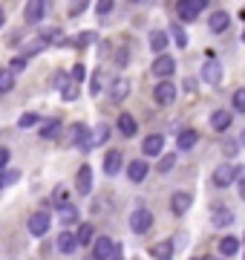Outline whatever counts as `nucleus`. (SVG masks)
Here are the masks:
<instances>
[{
    "instance_id": "nucleus-1",
    "label": "nucleus",
    "mask_w": 245,
    "mask_h": 260,
    "mask_svg": "<svg viewBox=\"0 0 245 260\" xmlns=\"http://www.w3.org/2000/svg\"><path fill=\"white\" fill-rule=\"evenodd\" d=\"M69 145H75L78 150H93V145H90V127H87L84 121L69 124Z\"/></svg>"
},
{
    "instance_id": "nucleus-2",
    "label": "nucleus",
    "mask_w": 245,
    "mask_h": 260,
    "mask_svg": "<svg viewBox=\"0 0 245 260\" xmlns=\"http://www.w3.org/2000/svg\"><path fill=\"white\" fill-rule=\"evenodd\" d=\"M173 70H176V64H173L170 55H156V61H153V75H156L159 81H170Z\"/></svg>"
},
{
    "instance_id": "nucleus-3",
    "label": "nucleus",
    "mask_w": 245,
    "mask_h": 260,
    "mask_svg": "<svg viewBox=\"0 0 245 260\" xmlns=\"http://www.w3.org/2000/svg\"><path fill=\"white\" fill-rule=\"evenodd\" d=\"M150 225H153V214L147 211V208H139V211H133V217H130V229H133L136 234L150 232Z\"/></svg>"
},
{
    "instance_id": "nucleus-4",
    "label": "nucleus",
    "mask_w": 245,
    "mask_h": 260,
    "mask_svg": "<svg viewBox=\"0 0 245 260\" xmlns=\"http://www.w3.org/2000/svg\"><path fill=\"white\" fill-rule=\"evenodd\" d=\"M208 6V0H179V18L182 20H196L199 12Z\"/></svg>"
},
{
    "instance_id": "nucleus-5",
    "label": "nucleus",
    "mask_w": 245,
    "mask_h": 260,
    "mask_svg": "<svg viewBox=\"0 0 245 260\" xmlns=\"http://www.w3.org/2000/svg\"><path fill=\"white\" fill-rule=\"evenodd\" d=\"M153 99H156V104L168 107V104H173V99H176V87H173L170 81H159L156 90H153Z\"/></svg>"
},
{
    "instance_id": "nucleus-6",
    "label": "nucleus",
    "mask_w": 245,
    "mask_h": 260,
    "mask_svg": "<svg viewBox=\"0 0 245 260\" xmlns=\"http://www.w3.org/2000/svg\"><path fill=\"white\" fill-rule=\"evenodd\" d=\"M49 225H52V217L44 214V211H38V214L29 217V232L35 234V237H44V234L49 232Z\"/></svg>"
},
{
    "instance_id": "nucleus-7",
    "label": "nucleus",
    "mask_w": 245,
    "mask_h": 260,
    "mask_svg": "<svg viewBox=\"0 0 245 260\" xmlns=\"http://www.w3.org/2000/svg\"><path fill=\"white\" fill-rule=\"evenodd\" d=\"M236 182V168L234 165H219L217 171H214V185L217 188H228Z\"/></svg>"
},
{
    "instance_id": "nucleus-8",
    "label": "nucleus",
    "mask_w": 245,
    "mask_h": 260,
    "mask_svg": "<svg viewBox=\"0 0 245 260\" xmlns=\"http://www.w3.org/2000/svg\"><path fill=\"white\" fill-rule=\"evenodd\" d=\"M190 205H193V197H190L188 191H176V194L170 197V211L176 214V217H182Z\"/></svg>"
},
{
    "instance_id": "nucleus-9",
    "label": "nucleus",
    "mask_w": 245,
    "mask_h": 260,
    "mask_svg": "<svg viewBox=\"0 0 245 260\" xmlns=\"http://www.w3.org/2000/svg\"><path fill=\"white\" fill-rule=\"evenodd\" d=\"M75 188H78V194H90V191H93V168H90V165H81V168H78Z\"/></svg>"
},
{
    "instance_id": "nucleus-10",
    "label": "nucleus",
    "mask_w": 245,
    "mask_h": 260,
    "mask_svg": "<svg viewBox=\"0 0 245 260\" xmlns=\"http://www.w3.org/2000/svg\"><path fill=\"white\" fill-rule=\"evenodd\" d=\"M121 165H124L121 150H107V156H104V174H107V177H115V174L121 171Z\"/></svg>"
},
{
    "instance_id": "nucleus-11",
    "label": "nucleus",
    "mask_w": 245,
    "mask_h": 260,
    "mask_svg": "<svg viewBox=\"0 0 245 260\" xmlns=\"http://www.w3.org/2000/svg\"><path fill=\"white\" fill-rule=\"evenodd\" d=\"M44 12H47V0H29L23 18H26V23H40Z\"/></svg>"
},
{
    "instance_id": "nucleus-12",
    "label": "nucleus",
    "mask_w": 245,
    "mask_h": 260,
    "mask_svg": "<svg viewBox=\"0 0 245 260\" xmlns=\"http://www.w3.org/2000/svg\"><path fill=\"white\" fill-rule=\"evenodd\" d=\"M202 78H205L208 84H214V87L222 81V67L217 64V58H208L205 61V67H202Z\"/></svg>"
},
{
    "instance_id": "nucleus-13",
    "label": "nucleus",
    "mask_w": 245,
    "mask_h": 260,
    "mask_svg": "<svg viewBox=\"0 0 245 260\" xmlns=\"http://www.w3.org/2000/svg\"><path fill=\"white\" fill-rule=\"evenodd\" d=\"M161 148H165V136H161V133H150L142 145L144 156H161Z\"/></svg>"
},
{
    "instance_id": "nucleus-14",
    "label": "nucleus",
    "mask_w": 245,
    "mask_h": 260,
    "mask_svg": "<svg viewBox=\"0 0 245 260\" xmlns=\"http://www.w3.org/2000/svg\"><path fill=\"white\" fill-rule=\"evenodd\" d=\"M113 251H115V246H113V240H110V237H95L93 254L98 260H110V257H113Z\"/></svg>"
},
{
    "instance_id": "nucleus-15",
    "label": "nucleus",
    "mask_w": 245,
    "mask_h": 260,
    "mask_svg": "<svg viewBox=\"0 0 245 260\" xmlns=\"http://www.w3.org/2000/svg\"><path fill=\"white\" fill-rule=\"evenodd\" d=\"M228 26H231V15H228V12H214V15L208 18V29L217 32V35H222Z\"/></svg>"
},
{
    "instance_id": "nucleus-16",
    "label": "nucleus",
    "mask_w": 245,
    "mask_h": 260,
    "mask_svg": "<svg viewBox=\"0 0 245 260\" xmlns=\"http://www.w3.org/2000/svg\"><path fill=\"white\" fill-rule=\"evenodd\" d=\"M147 171H150V165H147L144 159H136V162H130V168H127V177H130L133 182H144Z\"/></svg>"
},
{
    "instance_id": "nucleus-17",
    "label": "nucleus",
    "mask_w": 245,
    "mask_h": 260,
    "mask_svg": "<svg viewBox=\"0 0 245 260\" xmlns=\"http://www.w3.org/2000/svg\"><path fill=\"white\" fill-rule=\"evenodd\" d=\"M75 249H78L75 232H61V237H58V251L61 254H72Z\"/></svg>"
},
{
    "instance_id": "nucleus-18",
    "label": "nucleus",
    "mask_w": 245,
    "mask_h": 260,
    "mask_svg": "<svg viewBox=\"0 0 245 260\" xmlns=\"http://www.w3.org/2000/svg\"><path fill=\"white\" fill-rule=\"evenodd\" d=\"M110 95H113L115 102H124V99H127V95H130V81H127V78H115L113 81V87H110Z\"/></svg>"
},
{
    "instance_id": "nucleus-19",
    "label": "nucleus",
    "mask_w": 245,
    "mask_h": 260,
    "mask_svg": "<svg viewBox=\"0 0 245 260\" xmlns=\"http://www.w3.org/2000/svg\"><path fill=\"white\" fill-rule=\"evenodd\" d=\"M118 130H121V136L130 139V136H136V130H139V121L133 119L130 113H121V116H118Z\"/></svg>"
},
{
    "instance_id": "nucleus-20",
    "label": "nucleus",
    "mask_w": 245,
    "mask_h": 260,
    "mask_svg": "<svg viewBox=\"0 0 245 260\" xmlns=\"http://www.w3.org/2000/svg\"><path fill=\"white\" fill-rule=\"evenodd\" d=\"M47 47H49V44H47V41H44V38L38 35V38H32V41H26L20 52H23V58H32V55H38V52H44Z\"/></svg>"
},
{
    "instance_id": "nucleus-21",
    "label": "nucleus",
    "mask_w": 245,
    "mask_h": 260,
    "mask_svg": "<svg viewBox=\"0 0 245 260\" xmlns=\"http://www.w3.org/2000/svg\"><path fill=\"white\" fill-rule=\"evenodd\" d=\"M211 127L217 130V133L228 130V127H231V113H228V110H214V116H211Z\"/></svg>"
},
{
    "instance_id": "nucleus-22",
    "label": "nucleus",
    "mask_w": 245,
    "mask_h": 260,
    "mask_svg": "<svg viewBox=\"0 0 245 260\" xmlns=\"http://www.w3.org/2000/svg\"><path fill=\"white\" fill-rule=\"evenodd\" d=\"M150 49L156 55H165V49H168V32L165 29H156L150 35Z\"/></svg>"
},
{
    "instance_id": "nucleus-23",
    "label": "nucleus",
    "mask_w": 245,
    "mask_h": 260,
    "mask_svg": "<svg viewBox=\"0 0 245 260\" xmlns=\"http://www.w3.org/2000/svg\"><path fill=\"white\" fill-rule=\"evenodd\" d=\"M110 139V127H107V124H95L93 130H90V145H93V148H98V145H104V142Z\"/></svg>"
},
{
    "instance_id": "nucleus-24",
    "label": "nucleus",
    "mask_w": 245,
    "mask_h": 260,
    "mask_svg": "<svg viewBox=\"0 0 245 260\" xmlns=\"http://www.w3.org/2000/svg\"><path fill=\"white\" fill-rule=\"evenodd\" d=\"M219 251H222V257H234L236 251H239V237H222L219 240Z\"/></svg>"
},
{
    "instance_id": "nucleus-25",
    "label": "nucleus",
    "mask_w": 245,
    "mask_h": 260,
    "mask_svg": "<svg viewBox=\"0 0 245 260\" xmlns=\"http://www.w3.org/2000/svg\"><path fill=\"white\" fill-rule=\"evenodd\" d=\"M153 257L156 260H170L173 257V240H161V243H156V246H153Z\"/></svg>"
},
{
    "instance_id": "nucleus-26",
    "label": "nucleus",
    "mask_w": 245,
    "mask_h": 260,
    "mask_svg": "<svg viewBox=\"0 0 245 260\" xmlns=\"http://www.w3.org/2000/svg\"><path fill=\"white\" fill-rule=\"evenodd\" d=\"M211 223L217 225V229L231 225V223H234V214H231V208H217V211H214V217H211Z\"/></svg>"
},
{
    "instance_id": "nucleus-27",
    "label": "nucleus",
    "mask_w": 245,
    "mask_h": 260,
    "mask_svg": "<svg viewBox=\"0 0 245 260\" xmlns=\"http://www.w3.org/2000/svg\"><path fill=\"white\" fill-rule=\"evenodd\" d=\"M61 136V121L58 119H49L44 127H40V139H58Z\"/></svg>"
},
{
    "instance_id": "nucleus-28",
    "label": "nucleus",
    "mask_w": 245,
    "mask_h": 260,
    "mask_svg": "<svg viewBox=\"0 0 245 260\" xmlns=\"http://www.w3.org/2000/svg\"><path fill=\"white\" fill-rule=\"evenodd\" d=\"M18 179H20V171H15V168H3V171H0V191L9 188V185H15Z\"/></svg>"
},
{
    "instance_id": "nucleus-29",
    "label": "nucleus",
    "mask_w": 245,
    "mask_h": 260,
    "mask_svg": "<svg viewBox=\"0 0 245 260\" xmlns=\"http://www.w3.org/2000/svg\"><path fill=\"white\" fill-rule=\"evenodd\" d=\"M196 142H199L196 130H182V133H179V150H190Z\"/></svg>"
},
{
    "instance_id": "nucleus-30",
    "label": "nucleus",
    "mask_w": 245,
    "mask_h": 260,
    "mask_svg": "<svg viewBox=\"0 0 245 260\" xmlns=\"http://www.w3.org/2000/svg\"><path fill=\"white\" fill-rule=\"evenodd\" d=\"M75 240H78V246H90V243H93V225H90V223L78 225V232H75Z\"/></svg>"
},
{
    "instance_id": "nucleus-31",
    "label": "nucleus",
    "mask_w": 245,
    "mask_h": 260,
    "mask_svg": "<svg viewBox=\"0 0 245 260\" xmlns=\"http://www.w3.org/2000/svg\"><path fill=\"white\" fill-rule=\"evenodd\" d=\"M61 95H64L66 102H75V99H78V84L72 81V78L64 81V84H61Z\"/></svg>"
},
{
    "instance_id": "nucleus-32",
    "label": "nucleus",
    "mask_w": 245,
    "mask_h": 260,
    "mask_svg": "<svg viewBox=\"0 0 245 260\" xmlns=\"http://www.w3.org/2000/svg\"><path fill=\"white\" fill-rule=\"evenodd\" d=\"M61 223H64V225L78 223V208H75V205H64V208H61Z\"/></svg>"
},
{
    "instance_id": "nucleus-33",
    "label": "nucleus",
    "mask_w": 245,
    "mask_h": 260,
    "mask_svg": "<svg viewBox=\"0 0 245 260\" xmlns=\"http://www.w3.org/2000/svg\"><path fill=\"white\" fill-rule=\"evenodd\" d=\"M173 165H176V153H165V156L159 159L156 171H159V174H170V171H173Z\"/></svg>"
},
{
    "instance_id": "nucleus-34",
    "label": "nucleus",
    "mask_w": 245,
    "mask_h": 260,
    "mask_svg": "<svg viewBox=\"0 0 245 260\" xmlns=\"http://www.w3.org/2000/svg\"><path fill=\"white\" fill-rule=\"evenodd\" d=\"M52 203H55L58 208H64V205H69V191H66L64 185H58L55 191H52Z\"/></svg>"
},
{
    "instance_id": "nucleus-35",
    "label": "nucleus",
    "mask_w": 245,
    "mask_h": 260,
    "mask_svg": "<svg viewBox=\"0 0 245 260\" xmlns=\"http://www.w3.org/2000/svg\"><path fill=\"white\" fill-rule=\"evenodd\" d=\"M12 87H15V73L12 70H3L0 73V93H9Z\"/></svg>"
},
{
    "instance_id": "nucleus-36",
    "label": "nucleus",
    "mask_w": 245,
    "mask_h": 260,
    "mask_svg": "<svg viewBox=\"0 0 245 260\" xmlns=\"http://www.w3.org/2000/svg\"><path fill=\"white\" fill-rule=\"evenodd\" d=\"M38 113H23V116H20L18 119V127H23V130H29V127H35V124H38Z\"/></svg>"
},
{
    "instance_id": "nucleus-37",
    "label": "nucleus",
    "mask_w": 245,
    "mask_h": 260,
    "mask_svg": "<svg viewBox=\"0 0 245 260\" xmlns=\"http://www.w3.org/2000/svg\"><path fill=\"white\" fill-rule=\"evenodd\" d=\"M170 32H173V41H176L182 49L188 47V35H185V29H182V26H176V23H173V26H170Z\"/></svg>"
},
{
    "instance_id": "nucleus-38",
    "label": "nucleus",
    "mask_w": 245,
    "mask_h": 260,
    "mask_svg": "<svg viewBox=\"0 0 245 260\" xmlns=\"http://www.w3.org/2000/svg\"><path fill=\"white\" fill-rule=\"evenodd\" d=\"M87 3H90V0H72V3H69V18H78V15H84Z\"/></svg>"
},
{
    "instance_id": "nucleus-39",
    "label": "nucleus",
    "mask_w": 245,
    "mask_h": 260,
    "mask_svg": "<svg viewBox=\"0 0 245 260\" xmlns=\"http://www.w3.org/2000/svg\"><path fill=\"white\" fill-rule=\"evenodd\" d=\"M231 102H234V110L236 113H245V87H242V90H236Z\"/></svg>"
},
{
    "instance_id": "nucleus-40",
    "label": "nucleus",
    "mask_w": 245,
    "mask_h": 260,
    "mask_svg": "<svg viewBox=\"0 0 245 260\" xmlns=\"http://www.w3.org/2000/svg\"><path fill=\"white\" fill-rule=\"evenodd\" d=\"M69 78H72L75 84H81V81H84V78H87V70H84V64H75V67H72V75H69Z\"/></svg>"
},
{
    "instance_id": "nucleus-41",
    "label": "nucleus",
    "mask_w": 245,
    "mask_h": 260,
    "mask_svg": "<svg viewBox=\"0 0 245 260\" xmlns=\"http://www.w3.org/2000/svg\"><path fill=\"white\" fill-rule=\"evenodd\" d=\"M9 70H12V73H23V70H26V58H23V55H18V58H12V64H9Z\"/></svg>"
},
{
    "instance_id": "nucleus-42",
    "label": "nucleus",
    "mask_w": 245,
    "mask_h": 260,
    "mask_svg": "<svg viewBox=\"0 0 245 260\" xmlns=\"http://www.w3.org/2000/svg\"><path fill=\"white\" fill-rule=\"evenodd\" d=\"M113 3H115V0H98V3H95V9H98V15H107V12L113 9Z\"/></svg>"
},
{
    "instance_id": "nucleus-43",
    "label": "nucleus",
    "mask_w": 245,
    "mask_h": 260,
    "mask_svg": "<svg viewBox=\"0 0 245 260\" xmlns=\"http://www.w3.org/2000/svg\"><path fill=\"white\" fill-rule=\"evenodd\" d=\"M98 90H101V73H93V81H90V93L98 95Z\"/></svg>"
},
{
    "instance_id": "nucleus-44",
    "label": "nucleus",
    "mask_w": 245,
    "mask_h": 260,
    "mask_svg": "<svg viewBox=\"0 0 245 260\" xmlns=\"http://www.w3.org/2000/svg\"><path fill=\"white\" fill-rule=\"evenodd\" d=\"M6 165H9V150H6V148H0V171H3Z\"/></svg>"
},
{
    "instance_id": "nucleus-45",
    "label": "nucleus",
    "mask_w": 245,
    "mask_h": 260,
    "mask_svg": "<svg viewBox=\"0 0 245 260\" xmlns=\"http://www.w3.org/2000/svg\"><path fill=\"white\" fill-rule=\"evenodd\" d=\"M236 182H239V188L245 185V165H239V168H236Z\"/></svg>"
},
{
    "instance_id": "nucleus-46",
    "label": "nucleus",
    "mask_w": 245,
    "mask_h": 260,
    "mask_svg": "<svg viewBox=\"0 0 245 260\" xmlns=\"http://www.w3.org/2000/svg\"><path fill=\"white\" fill-rule=\"evenodd\" d=\"M225 153H228V156H234V153H236V145H234V142H228V145H225Z\"/></svg>"
},
{
    "instance_id": "nucleus-47",
    "label": "nucleus",
    "mask_w": 245,
    "mask_h": 260,
    "mask_svg": "<svg viewBox=\"0 0 245 260\" xmlns=\"http://www.w3.org/2000/svg\"><path fill=\"white\" fill-rule=\"evenodd\" d=\"M90 38H93V35H81V38L75 41V44H78V47H84V44H90Z\"/></svg>"
},
{
    "instance_id": "nucleus-48",
    "label": "nucleus",
    "mask_w": 245,
    "mask_h": 260,
    "mask_svg": "<svg viewBox=\"0 0 245 260\" xmlns=\"http://www.w3.org/2000/svg\"><path fill=\"white\" fill-rule=\"evenodd\" d=\"M3 23H6V12L0 9V26H3Z\"/></svg>"
},
{
    "instance_id": "nucleus-49",
    "label": "nucleus",
    "mask_w": 245,
    "mask_h": 260,
    "mask_svg": "<svg viewBox=\"0 0 245 260\" xmlns=\"http://www.w3.org/2000/svg\"><path fill=\"white\" fill-rule=\"evenodd\" d=\"M239 145H245V130H242V136H239Z\"/></svg>"
},
{
    "instance_id": "nucleus-50",
    "label": "nucleus",
    "mask_w": 245,
    "mask_h": 260,
    "mask_svg": "<svg viewBox=\"0 0 245 260\" xmlns=\"http://www.w3.org/2000/svg\"><path fill=\"white\" fill-rule=\"evenodd\" d=\"M239 197H242V200H245V185H242V191H239Z\"/></svg>"
},
{
    "instance_id": "nucleus-51",
    "label": "nucleus",
    "mask_w": 245,
    "mask_h": 260,
    "mask_svg": "<svg viewBox=\"0 0 245 260\" xmlns=\"http://www.w3.org/2000/svg\"><path fill=\"white\" fill-rule=\"evenodd\" d=\"M87 260H98V257H95V254H90V257H87Z\"/></svg>"
},
{
    "instance_id": "nucleus-52",
    "label": "nucleus",
    "mask_w": 245,
    "mask_h": 260,
    "mask_svg": "<svg viewBox=\"0 0 245 260\" xmlns=\"http://www.w3.org/2000/svg\"><path fill=\"white\" fill-rule=\"evenodd\" d=\"M242 44H245V32H242Z\"/></svg>"
},
{
    "instance_id": "nucleus-53",
    "label": "nucleus",
    "mask_w": 245,
    "mask_h": 260,
    "mask_svg": "<svg viewBox=\"0 0 245 260\" xmlns=\"http://www.w3.org/2000/svg\"><path fill=\"white\" fill-rule=\"evenodd\" d=\"M193 260H205V257H193Z\"/></svg>"
},
{
    "instance_id": "nucleus-54",
    "label": "nucleus",
    "mask_w": 245,
    "mask_h": 260,
    "mask_svg": "<svg viewBox=\"0 0 245 260\" xmlns=\"http://www.w3.org/2000/svg\"><path fill=\"white\" fill-rule=\"evenodd\" d=\"M130 3H139V0H130Z\"/></svg>"
},
{
    "instance_id": "nucleus-55",
    "label": "nucleus",
    "mask_w": 245,
    "mask_h": 260,
    "mask_svg": "<svg viewBox=\"0 0 245 260\" xmlns=\"http://www.w3.org/2000/svg\"><path fill=\"white\" fill-rule=\"evenodd\" d=\"M0 95H3V93H0Z\"/></svg>"
},
{
    "instance_id": "nucleus-56",
    "label": "nucleus",
    "mask_w": 245,
    "mask_h": 260,
    "mask_svg": "<svg viewBox=\"0 0 245 260\" xmlns=\"http://www.w3.org/2000/svg\"><path fill=\"white\" fill-rule=\"evenodd\" d=\"M208 260H211V257H208Z\"/></svg>"
}]
</instances>
